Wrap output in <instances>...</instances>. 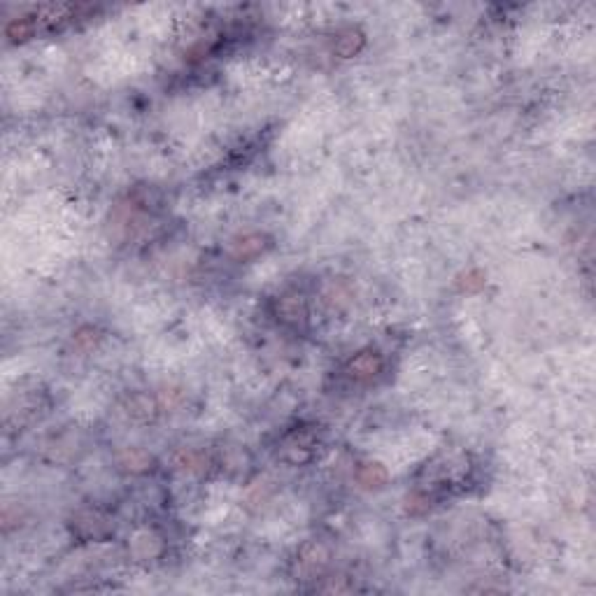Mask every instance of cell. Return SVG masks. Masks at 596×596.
Masks as SVG:
<instances>
[{"label":"cell","instance_id":"obj_3","mask_svg":"<svg viewBox=\"0 0 596 596\" xmlns=\"http://www.w3.org/2000/svg\"><path fill=\"white\" fill-rule=\"evenodd\" d=\"M327 559H329L327 547L312 543V545L303 547V552H300V557H298V566H300V571H305V573H317L320 568H324Z\"/></svg>","mask_w":596,"mask_h":596},{"label":"cell","instance_id":"obj_6","mask_svg":"<svg viewBox=\"0 0 596 596\" xmlns=\"http://www.w3.org/2000/svg\"><path fill=\"white\" fill-rule=\"evenodd\" d=\"M122 466H126L133 473H145L152 468V457L142 450H126L122 457Z\"/></svg>","mask_w":596,"mask_h":596},{"label":"cell","instance_id":"obj_9","mask_svg":"<svg viewBox=\"0 0 596 596\" xmlns=\"http://www.w3.org/2000/svg\"><path fill=\"white\" fill-rule=\"evenodd\" d=\"M484 284V277H482V273H478V270H473V273H468V275H464V282H462V287L466 289V291H478L480 287Z\"/></svg>","mask_w":596,"mask_h":596},{"label":"cell","instance_id":"obj_4","mask_svg":"<svg viewBox=\"0 0 596 596\" xmlns=\"http://www.w3.org/2000/svg\"><path fill=\"white\" fill-rule=\"evenodd\" d=\"M277 312L284 322H303L305 320V303L300 296H282L277 303Z\"/></svg>","mask_w":596,"mask_h":596},{"label":"cell","instance_id":"obj_8","mask_svg":"<svg viewBox=\"0 0 596 596\" xmlns=\"http://www.w3.org/2000/svg\"><path fill=\"white\" fill-rule=\"evenodd\" d=\"M359 480L366 487H380V484L387 482V471L378 464H368L359 471Z\"/></svg>","mask_w":596,"mask_h":596},{"label":"cell","instance_id":"obj_1","mask_svg":"<svg viewBox=\"0 0 596 596\" xmlns=\"http://www.w3.org/2000/svg\"><path fill=\"white\" fill-rule=\"evenodd\" d=\"M382 370V356L375 352H361L359 356H354L347 366V373L359 382H368Z\"/></svg>","mask_w":596,"mask_h":596},{"label":"cell","instance_id":"obj_5","mask_svg":"<svg viewBox=\"0 0 596 596\" xmlns=\"http://www.w3.org/2000/svg\"><path fill=\"white\" fill-rule=\"evenodd\" d=\"M158 410V403L154 399H149L145 394H138L133 396L129 401V415L133 419H140V422H147V419H152Z\"/></svg>","mask_w":596,"mask_h":596},{"label":"cell","instance_id":"obj_2","mask_svg":"<svg viewBox=\"0 0 596 596\" xmlns=\"http://www.w3.org/2000/svg\"><path fill=\"white\" fill-rule=\"evenodd\" d=\"M266 247V240H264V235H259V233H250V235H243V238H238V240L233 243V247H231V254L235 259H240V261H247V259H254L257 254H261Z\"/></svg>","mask_w":596,"mask_h":596},{"label":"cell","instance_id":"obj_7","mask_svg":"<svg viewBox=\"0 0 596 596\" xmlns=\"http://www.w3.org/2000/svg\"><path fill=\"white\" fill-rule=\"evenodd\" d=\"M363 47V35L361 33H356V30H347V33L343 37H338V42H336V52L340 54V57H354L356 52H359Z\"/></svg>","mask_w":596,"mask_h":596}]
</instances>
